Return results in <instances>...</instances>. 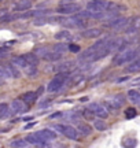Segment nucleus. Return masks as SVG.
<instances>
[{
  "mask_svg": "<svg viewBox=\"0 0 140 148\" xmlns=\"http://www.w3.org/2000/svg\"><path fill=\"white\" fill-rule=\"evenodd\" d=\"M70 78L69 71H59L54 77V79H51V82L48 84V92H58L62 89V86L65 84H67V81Z\"/></svg>",
  "mask_w": 140,
  "mask_h": 148,
  "instance_id": "nucleus-1",
  "label": "nucleus"
},
{
  "mask_svg": "<svg viewBox=\"0 0 140 148\" xmlns=\"http://www.w3.org/2000/svg\"><path fill=\"white\" fill-rule=\"evenodd\" d=\"M137 55H139V52L135 51V49H122V51H119V52L117 53V56L114 58L113 63L115 64V66H121V64L129 63L133 59L137 58Z\"/></svg>",
  "mask_w": 140,
  "mask_h": 148,
  "instance_id": "nucleus-2",
  "label": "nucleus"
},
{
  "mask_svg": "<svg viewBox=\"0 0 140 148\" xmlns=\"http://www.w3.org/2000/svg\"><path fill=\"white\" fill-rule=\"evenodd\" d=\"M55 130H59L62 134H65L66 137L71 138V140H77V137H78V130L75 129V127L70 126V125H55L54 126Z\"/></svg>",
  "mask_w": 140,
  "mask_h": 148,
  "instance_id": "nucleus-3",
  "label": "nucleus"
},
{
  "mask_svg": "<svg viewBox=\"0 0 140 148\" xmlns=\"http://www.w3.org/2000/svg\"><path fill=\"white\" fill-rule=\"evenodd\" d=\"M81 7L78 4H75V3H70V4H63V5H59L56 11L59 12V14H65V15H70V14H77V12H80Z\"/></svg>",
  "mask_w": 140,
  "mask_h": 148,
  "instance_id": "nucleus-4",
  "label": "nucleus"
},
{
  "mask_svg": "<svg viewBox=\"0 0 140 148\" xmlns=\"http://www.w3.org/2000/svg\"><path fill=\"white\" fill-rule=\"evenodd\" d=\"M88 108L93 112V115L99 116V118H106L108 115L107 108L104 107V104H100V103H91Z\"/></svg>",
  "mask_w": 140,
  "mask_h": 148,
  "instance_id": "nucleus-5",
  "label": "nucleus"
},
{
  "mask_svg": "<svg viewBox=\"0 0 140 148\" xmlns=\"http://www.w3.org/2000/svg\"><path fill=\"white\" fill-rule=\"evenodd\" d=\"M108 1L106 0H92L88 3L86 5V10L89 11H106L107 10Z\"/></svg>",
  "mask_w": 140,
  "mask_h": 148,
  "instance_id": "nucleus-6",
  "label": "nucleus"
},
{
  "mask_svg": "<svg viewBox=\"0 0 140 148\" xmlns=\"http://www.w3.org/2000/svg\"><path fill=\"white\" fill-rule=\"evenodd\" d=\"M10 108H11V114H22V112L27 111V104L23 100L16 99V100H12Z\"/></svg>",
  "mask_w": 140,
  "mask_h": 148,
  "instance_id": "nucleus-7",
  "label": "nucleus"
},
{
  "mask_svg": "<svg viewBox=\"0 0 140 148\" xmlns=\"http://www.w3.org/2000/svg\"><path fill=\"white\" fill-rule=\"evenodd\" d=\"M26 141L29 144L33 145H37V147H45L47 145V140H44L38 133H33V134H27L26 136Z\"/></svg>",
  "mask_w": 140,
  "mask_h": 148,
  "instance_id": "nucleus-8",
  "label": "nucleus"
},
{
  "mask_svg": "<svg viewBox=\"0 0 140 148\" xmlns=\"http://www.w3.org/2000/svg\"><path fill=\"white\" fill-rule=\"evenodd\" d=\"M137 30H140V16H136L133 19H130V22L128 23V27H125L126 34H133Z\"/></svg>",
  "mask_w": 140,
  "mask_h": 148,
  "instance_id": "nucleus-9",
  "label": "nucleus"
},
{
  "mask_svg": "<svg viewBox=\"0 0 140 148\" xmlns=\"http://www.w3.org/2000/svg\"><path fill=\"white\" fill-rule=\"evenodd\" d=\"M100 34H102V30L99 27H91V29H86V30L82 32V36L85 38H96Z\"/></svg>",
  "mask_w": 140,
  "mask_h": 148,
  "instance_id": "nucleus-10",
  "label": "nucleus"
},
{
  "mask_svg": "<svg viewBox=\"0 0 140 148\" xmlns=\"http://www.w3.org/2000/svg\"><path fill=\"white\" fill-rule=\"evenodd\" d=\"M32 7V1L30 0H19L18 3L14 4V10L15 11H26Z\"/></svg>",
  "mask_w": 140,
  "mask_h": 148,
  "instance_id": "nucleus-11",
  "label": "nucleus"
},
{
  "mask_svg": "<svg viewBox=\"0 0 140 148\" xmlns=\"http://www.w3.org/2000/svg\"><path fill=\"white\" fill-rule=\"evenodd\" d=\"M37 97H38L37 92H26V93L22 95V100L25 101L26 104H33V103H36Z\"/></svg>",
  "mask_w": 140,
  "mask_h": 148,
  "instance_id": "nucleus-12",
  "label": "nucleus"
},
{
  "mask_svg": "<svg viewBox=\"0 0 140 148\" xmlns=\"http://www.w3.org/2000/svg\"><path fill=\"white\" fill-rule=\"evenodd\" d=\"M77 130L80 133L81 136H89L92 133V126H89L88 123H84V122H81L77 125Z\"/></svg>",
  "mask_w": 140,
  "mask_h": 148,
  "instance_id": "nucleus-13",
  "label": "nucleus"
},
{
  "mask_svg": "<svg viewBox=\"0 0 140 148\" xmlns=\"http://www.w3.org/2000/svg\"><path fill=\"white\" fill-rule=\"evenodd\" d=\"M125 71L128 73H136V71H140V58H136L130 62L129 66H126Z\"/></svg>",
  "mask_w": 140,
  "mask_h": 148,
  "instance_id": "nucleus-14",
  "label": "nucleus"
},
{
  "mask_svg": "<svg viewBox=\"0 0 140 148\" xmlns=\"http://www.w3.org/2000/svg\"><path fill=\"white\" fill-rule=\"evenodd\" d=\"M38 134H40L44 140H47V141H48V140H55V138H56V133H55L54 130H51V129H43V130L38 132Z\"/></svg>",
  "mask_w": 140,
  "mask_h": 148,
  "instance_id": "nucleus-15",
  "label": "nucleus"
},
{
  "mask_svg": "<svg viewBox=\"0 0 140 148\" xmlns=\"http://www.w3.org/2000/svg\"><path fill=\"white\" fill-rule=\"evenodd\" d=\"M11 63H14L15 66H18V67H26L27 64V60L25 59V56H14V58L11 59Z\"/></svg>",
  "mask_w": 140,
  "mask_h": 148,
  "instance_id": "nucleus-16",
  "label": "nucleus"
},
{
  "mask_svg": "<svg viewBox=\"0 0 140 148\" xmlns=\"http://www.w3.org/2000/svg\"><path fill=\"white\" fill-rule=\"evenodd\" d=\"M128 96H129V99L132 103H135L137 106H140V93L137 90L135 89H129L128 90Z\"/></svg>",
  "mask_w": 140,
  "mask_h": 148,
  "instance_id": "nucleus-17",
  "label": "nucleus"
},
{
  "mask_svg": "<svg viewBox=\"0 0 140 148\" xmlns=\"http://www.w3.org/2000/svg\"><path fill=\"white\" fill-rule=\"evenodd\" d=\"M11 114V108L5 103H0V119H4Z\"/></svg>",
  "mask_w": 140,
  "mask_h": 148,
  "instance_id": "nucleus-18",
  "label": "nucleus"
},
{
  "mask_svg": "<svg viewBox=\"0 0 140 148\" xmlns=\"http://www.w3.org/2000/svg\"><path fill=\"white\" fill-rule=\"evenodd\" d=\"M110 100H111V103H113V104L117 107V108H119L121 106H124V104H125V97H124V95H115L114 97H111Z\"/></svg>",
  "mask_w": 140,
  "mask_h": 148,
  "instance_id": "nucleus-19",
  "label": "nucleus"
},
{
  "mask_svg": "<svg viewBox=\"0 0 140 148\" xmlns=\"http://www.w3.org/2000/svg\"><path fill=\"white\" fill-rule=\"evenodd\" d=\"M5 67H7V70H8V73L11 74V77H14V78H19V77H21V73H19V70L16 69L18 66H15L14 63L7 64Z\"/></svg>",
  "mask_w": 140,
  "mask_h": 148,
  "instance_id": "nucleus-20",
  "label": "nucleus"
},
{
  "mask_svg": "<svg viewBox=\"0 0 140 148\" xmlns=\"http://www.w3.org/2000/svg\"><path fill=\"white\" fill-rule=\"evenodd\" d=\"M55 38H56V40H71L73 36H71V33L67 32V30H62V32H58L55 34Z\"/></svg>",
  "mask_w": 140,
  "mask_h": 148,
  "instance_id": "nucleus-21",
  "label": "nucleus"
},
{
  "mask_svg": "<svg viewBox=\"0 0 140 148\" xmlns=\"http://www.w3.org/2000/svg\"><path fill=\"white\" fill-rule=\"evenodd\" d=\"M25 59L27 60V63L29 64H33V66H37L38 64V56L36 53H26V55H23Z\"/></svg>",
  "mask_w": 140,
  "mask_h": 148,
  "instance_id": "nucleus-22",
  "label": "nucleus"
},
{
  "mask_svg": "<svg viewBox=\"0 0 140 148\" xmlns=\"http://www.w3.org/2000/svg\"><path fill=\"white\" fill-rule=\"evenodd\" d=\"M63 116L67 118L69 121H78V119H80V116H81V114L80 112H75V111H70V112H65Z\"/></svg>",
  "mask_w": 140,
  "mask_h": 148,
  "instance_id": "nucleus-23",
  "label": "nucleus"
},
{
  "mask_svg": "<svg viewBox=\"0 0 140 148\" xmlns=\"http://www.w3.org/2000/svg\"><path fill=\"white\" fill-rule=\"evenodd\" d=\"M37 66H33V64H27L25 67V73L29 75V77H36L37 75Z\"/></svg>",
  "mask_w": 140,
  "mask_h": 148,
  "instance_id": "nucleus-24",
  "label": "nucleus"
},
{
  "mask_svg": "<svg viewBox=\"0 0 140 148\" xmlns=\"http://www.w3.org/2000/svg\"><path fill=\"white\" fill-rule=\"evenodd\" d=\"M93 126H95V129H96V130L103 132V130H106L107 125H106V122H103L102 119H95V122H93Z\"/></svg>",
  "mask_w": 140,
  "mask_h": 148,
  "instance_id": "nucleus-25",
  "label": "nucleus"
},
{
  "mask_svg": "<svg viewBox=\"0 0 140 148\" xmlns=\"http://www.w3.org/2000/svg\"><path fill=\"white\" fill-rule=\"evenodd\" d=\"M60 58H62V52H56V51H54V52H48V55L45 56V59H47V60H51V62L59 60Z\"/></svg>",
  "mask_w": 140,
  "mask_h": 148,
  "instance_id": "nucleus-26",
  "label": "nucleus"
},
{
  "mask_svg": "<svg viewBox=\"0 0 140 148\" xmlns=\"http://www.w3.org/2000/svg\"><path fill=\"white\" fill-rule=\"evenodd\" d=\"M48 48H45V47H38L36 51H34V53L37 55V56H40V58H44L45 59V56L48 55Z\"/></svg>",
  "mask_w": 140,
  "mask_h": 148,
  "instance_id": "nucleus-27",
  "label": "nucleus"
},
{
  "mask_svg": "<svg viewBox=\"0 0 140 148\" xmlns=\"http://www.w3.org/2000/svg\"><path fill=\"white\" fill-rule=\"evenodd\" d=\"M11 77V74L8 73V70H7V67H4V66H0V79H7V78H10Z\"/></svg>",
  "mask_w": 140,
  "mask_h": 148,
  "instance_id": "nucleus-28",
  "label": "nucleus"
},
{
  "mask_svg": "<svg viewBox=\"0 0 140 148\" xmlns=\"http://www.w3.org/2000/svg\"><path fill=\"white\" fill-rule=\"evenodd\" d=\"M73 63H74V62L67 60V62H65V63L59 64V66H58V70H59V71H69V69L73 66Z\"/></svg>",
  "mask_w": 140,
  "mask_h": 148,
  "instance_id": "nucleus-29",
  "label": "nucleus"
},
{
  "mask_svg": "<svg viewBox=\"0 0 140 148\" xmlns=\"http://www.w3.org/2000/svg\"><path fill=\"white\" fill-rule=\"evenodd\" d=\"M54 51H56V52H65L66 49H69V47H66L65 45V42H58V44H55L54 48H52Z\"/></svg>",
  "mask_w": 140,
  "mask_h": 148,
  "instance_id": "nucleus-30",
  "label": "nucleus"
},
{
  "mask_svg": "<svg viewBox=\"0 0 140 148\" xmlns=\"http://www.w3.org/2000/svg\"><path fill=\"white\" fill-rule=\"evenodd\" d=\"M26 145H27L26 138L25 140H14L11 143V147H26Z\"/></svg>",
  "mask_w": 140,
  "mask_h": 148,
  "instance_id": "nucleus-31",
  "label": "nucleus"
},
{
  "mask_svg": "<svg viewBox=\"0 0 140 148\" xmlns=\"http://www.w3.org/2000/svg\"><path fill=\"white\" fill-rule=\"evenodd\" d=\"M125 115H126V118L129 119V118H133V116H136V110L135 108H126V111H125Z\"/></svg>",
  "mask_w": 140,
  "mask_h": 148,
  "instance_id": "nucleus-32",
  "label": "nucleus"
},
{
  "mask_svg": "<svg viewBox=\"0 0 140 148\" xmlns=\"http://www.w3.org/2000/svg\"><path fill=\"white\" fill-rule=\"evenodd\" d=\"M49 19H47V18H38V19H36V21L33 22L36 26H40V25H44V23H47Z\"/></svg>",
  "mask_w": 140,
  "mask_h": 148,
  "instance_id": "nucleus-33",
  "label": "nucleus"
},
{
  "mask_svg": "<svg viewBox=\"0 0 140 148\" xmlns=\"http://www.w3.org/2000/svg\"><path fill=\"white\" fill-rule=\"evenodd\" d=\"M69 51H71V52H80V45H77V44H70L69 45Z\"/></svg>",
  "mask_w": 140,
  "mask_h": 148,
  "instance_id": "nucleus-34",
  "label": "nucleus"
},
{
  "mask_svg": "<svg viewBox=\"0 0 140 148\" xmlns=\"http://www.w3.org/2000/svg\"><path fill=\"white\" fill-rule=\"evenodd\" d=\"M7 55H8V51H7L5 48H1V47H0V59H1V58H5Z\"/></svg>",
  "mask_w": 140,
  "mask_h": 148,
  "instance_id": "nucleus-35",
  "label": "nucleus"
},
{
  "mask_svg": "<svg viewBox=\"0 0 140 148\" xmlns=\"http://www.w3.org/2000/svg\"><path fill=\"white\" fill-rule=\"evenodd\" d=\"M59 116H63V114H62V112H55V114H52V115H49V119H54V118H59Z\"/></svg>",
  "mask_w": 140,
  "mask_h": 148,
  "instance_id": "nucleus-36",
  "label": "nucleus"
},
{
  "mask_svg": "<svg viewBox=\"0 0 140 148\" xmlns=\"http://www.w3.org/2000/svg\"><path fill=\"white\" fill-rule=\"evenodd\" d=\"M70 3H73V0H60L59 5H63V4H70Z\"/></svg>",
  "mask_w": 140,
  "mask_h": 148,
  "instance_id": "nucleus-37",
  "label": "nucleus"
},
{
  "mask_svg": "<svg viewBox=\"0 0 140 148\" xmlns=\"http://www.w3.org/2000/svg\"><path fill=\"white\" fill-rule=\"evenodd\" d=\"M43 92H44V88H43V86H40V88H38V90H37V95L40 96L41 93H43Z\"/></svg>",
  "mask_w": 140,
  "mask_h": 148,
  "instance_id": "nucleus-38",
  "label": "nucleus"
},
{
  "mask_svg": "<svg viewBox=\"0 0 140 148\" xmlns=\"http://www.w3.org/2000/svg\"><path fill=\"white\" fill-rule=\"evenodd\" d=\"M32 126H34V122H33V123H29V125L26 126V129H29V127H32Z\"/></svg>",
  "mask_w": 140,
  "mask_h": 148,
  "instance_id": "nucleus-39",
  "label": "nucleus"
},
{
  "mask_svg": "<svg viewBox=\"0 0 140 148\" xmlns=\"http://www.w3.org/2000/svg\"><path fill=\"white\" fill-rule=\"evenodd\" d=\"M125 79H128V77H125V78H119L118 82H122V81H125Z\"/></svg>",
  "mask_w": 140,
  "mask_h": 148,
  "instance_id": "nucleus-40",
  "label": "nucleus"
},
{
  "mask_svg": "<svg viewBox=\"0 0 140 148\" xmlns=\"http://www.w3.org/2000/svg\"><path fill=\"white\" fill-rule=\"evenodd\" d=\"M140 82V78H137V79H135V84H139Z\"/></svg>",
  "mask_w": 140,
  "mask_h": 148,
  "instance_id": "nucleus-41",
  "label": "nucleus"
},
{
  "mask_svg": "<svg viewBox=\"0 0 140 148\" xmlns=\"http://www.w3.org/2000/svg\"><path fill=\"white\" fill-rule=\"evenodd\" d=\"M1 82H3V79H0V84H1Z\"/></svg>",
  "mask_w": 140,
  "mask_h": 148,
  "instance_id": "nucleus-42",
  "label": "nucleus"
},
{
  "mask_svg": "<svg viewBox=\"0 0 140 148\" xmlns=\"http://www.w3.org/2000/svg\"><path fill=\"white\" fill-rule=\"evenodd\" d=\"M0 1H3V0H0Z\"/></svg>",
  "mask_w": 140,
  "mask_h": 148,
  "instance_id": "nucleus-43",
  "label": "nucleus"
}]
</instances>
